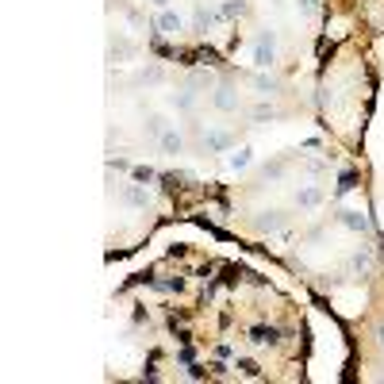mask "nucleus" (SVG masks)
Here are the masks:
<instances>
[{
  "instance_id": "1",
  "label": "nucleus",
  "mask_w": 384,
  "mask_h": 384,
  "mask_svg": "<svg viewBox=\"0 0 384 384\" xmlns=\"http://www.w3.org/2000/svg\"><path fill=\"white\" fill-rule=\"evenodd\" d=\"M250 342H253V346H273V342H277V331H273V327H253Z\"/></svg>"
},
{
  "instance_id": "2",
  "label": "nucleus",
  "mask_w": 384,
  "mask_h": 384,
  "mask_svg": "<svg viewBox=\"0 0 384 384\" xmlns=\"http://www.w3.org/2000/svg\"><path fill=\"white\" fill-rule=\"evenodd\" d=\"M157 27H162V31H181V16H173V12H162V16H157Z\"/></svg>"
},
{
  "instance_id": "3",
  "label": "nucleus",
  "mask_w": 384,
  "mask_h": 384,
  "mask_svg": "<svg viewBox=\"0 0 384 384\" xmlns=\"http://www.w3.org/2000/svg\"><path fill=\"white\" fill-rule=\"evenodd\" d=\"M269 61H273V46L262 43V46H258V66H269Z\"/></svg>"
},
{
  "instance_id": "4",
  "label": "nucleus",
  "mask_w": 384,
  "mask_h": 384,
  "mask_svg": "<svg viewBox=\"0 0 384 384\" xmlns=\"http://www.w3.org/2000/svg\"><path fill=\"white\" fill-rule=\"evenodd\" d=\"M300 204H304V208H311V204H319V192H315V188L300 192Z\"/></svg>"
},
{
  "instance_id": "5",
  "label": "nucleus",
  "mask_w": 384,
  "mask_h": 384,
  "mask_svg": "<svg viewBox=\"0 0 384 384\" xmlns=\"http://www.w3.org/2000/svg\"><path fill=\"white\" fill-rule=\"evenodd\" d=\"M162 146L166 150H181V135H162Z\"/></svg>"
},
{
  "instance_id": "6",
  "label": "nucleus",
  "mask_w": 384,
  "mask_h": 384,
  "mask_svg": "<svg viewBox=\"0 0 384 384\" xmlns=\"http://www.w3.org/2000/svg\"><path fill=\"white\" fill-rule=\"evenodd\" d=\"M123 196H127V200H131V204H146V196H142L139 188H123Z\"/></svg>"
},
{
  "instance_id": "7",
  "label": "nucleus",
  "mask_w": 384,
  "mask_h": 384,
  "mask_svg": "<svg viewBox=\"0 0 384 384\" xmlns=\"http://www.w3.org/2000/svg\"><path fill=\"white\" fill-rule=\"evenodd\" d=\"M246 162H250V154H246V150H242V154H235V157H231V166H235V169H242Z\"/></svg>"
},
{
  "instance_id": "8",
  "label": "nucleus",
  "mask_w": 384,
  "mask_h": 384,
  "mask_svg": "<svg viewBox=\"0 0 384 384\" xmlns=\"http://www.w3.org/2000/svg\"><path fill=\"white\" fill-rule=\"evenodd\" d=\"M215 104H219V108H235V100H231L227 92H219V96H215Z\"/></svg>"
},
{
  "instance_id": "9",
  "label": "nucleus",
  "mask_w": 384,
  "mask_h": 384,
  "mask_svg": "<svg viewBox=\"0 0 384 384\" xmlns=\"http://www.w3.org/2000/svg\"><path fill=\"white\" fill-rule=\"evenodd\" d=\"M154 4H157V8H166V4H169V0H154Z\"/></svg>"
},
{
  "instance_id": "10",
  "label": "nucleus",
  "mask_w": 384,
  "mask_h": 384,
  "mask_svg": "<svg viewBox=\"0 0 384 384\" xmlns=\"http://www.w3.org/2000/svg\"><path fill=\"white\" fill-rule=\"evenodd\" d=\"M380 342H384V331H380Z\"/></svg>"
}]
</instances>
